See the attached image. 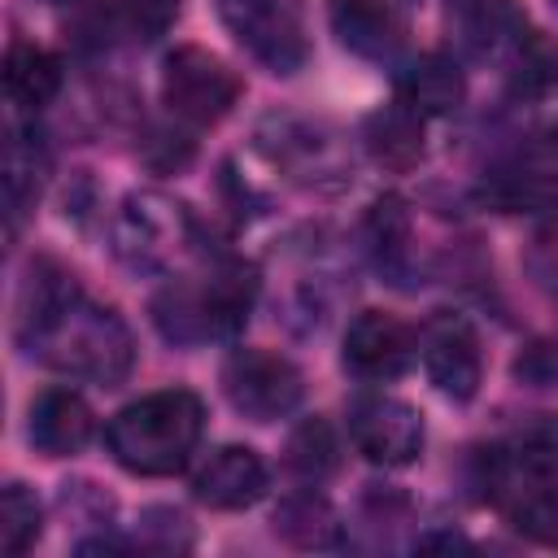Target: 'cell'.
Returning <instances> with one entry per match:
<instances>
[{"label": "cell", "instance_id": "cell-1", "mask_svg": "<svg viewBox=\"0 0 558 558\" xmlns=\"http://www.w3.org/2000/svg\"><path fill=\"white\" fill-rule=\"evenodd\" d=\"M201 427H205L201 397L187 388H166L122 405L105 427V449L131 475H174L187 466Z\"/></svg>", "mask_w": 558, "mask_h": 558}, {"label": "cell", "instance_id": "cell-20", "mask_svg": "<svg viewBox=\"0 0 558 558\" xmlns=\"http://www.w3.org/2000/svg\"><path fill=\"white\" fill-rule=\"evenodd\" d=\"M44 170H48V157L39 148V140L31 131H9V148H4V196H9V214L17 218L35 196H39V183H44Z\"/></svg>", "mask_w": 558, "mask_h": 558}, {"label": "cell", "instance_id": "cell-16", "mask_svg": "<svg viewBox=\"0 0 558 558\" xmlns=\"http://www.w3.org/2000/svg\"><path fill=\"white\" fill-rule=\"evenodd\" d=\"M4 92L22 109H44L61 92V65L48 48L31 39H13L4 52Z\"/></svg>", "mask_w": 558, "mask_h": 558}, {"label": "cell", "instance_id": "cell-12", "mask_svg": "<svg viewBox=\"0 0 558 558\" xmlns=\"http://www.w3.org/2000/svg\"><path fill=\"white\" fill-rule=\"evenodd\" d=\"M484 196L501 209H545L558 201V144H532L493 174Z\"/></svg>", "mask_w": 558, "mask_h": 558}, {"label": "cell", "instance_id": "cell-15", "mask_svg": "<svg viewBox=\"0 0 558 558\" xmlns=\"http://www.w3.org/2000/svg\"><path fill=\"white\" fill-rule=\"evenodd\" d=\"M336 35L362 57H388L401 39V22L388 0H331Z\"/></svg>", "mask_w": 558, "mask_h": 558}, {"label": "cell", "instance_id": "cell-9", "mask_svg": "<svg viewBox=\"0 0 558 558\" xmlns=\"http://www.w3.org/2000/svg\"><path fill=\"white\" fill-rule=\"evenodd\" d=\"M414 357V331L388 310H362L344 331V366L366 379H397Z\"/></svg>", "mask_w": 558, "mask_h": 558}, {"label": "cell", "instance_id": "cell-2", "mask_svg": "<svg viewBox=\"0 0 558 558\" xmlns=\"http://www.w3.org/2000/svg\"><path fill=\"white\" fill-rule=\"evenodd\" d=\"M35 349L48 366L74 375V379H92V384H122L135 366V340H131V327L105 310V305H92V301H70L39 336H35Z\"/></svg>", "mask_w": 558, "mask_h": 558}, {"label": "cell", "instance_id": "cell-29", "mask_svg": "<svg viewBox=\"0 0 558 558\" xmlns=\"http://www.w3.org/2000/svg\"><path fill=\"white\" fill-rule=\"evenodd\" d=\"M144 161H148L153 170H161V174H170V170H183V166L192 161V140H183V135H170V131H157V135L144 144Z\"/></svg>", "mask_w": 558, "mask_h": 558}, {"label": "cell", "instance_id": "cell-27", "mask_svg": "<svg viewBox=\"0 0 558 558\" xmlns=\"http://www.w3.org/2000/svg\"><path fill=\"white\" fill-rule=\"evenodd\" d=\"M514 379H519V384H532V388L558 384V344L532 340V344L514 357Z\"/></svg>", "mask_w": 558, "mask_h": 558}, {"label": "cell", "instance_id": "cell-5", "mask_svg": "<svg viewBox=\"0 0 558 558\" xmlns=\"http://www.w3.org/2000/svg\"><path fill=\"white\" fill-rule=\"evenodd\" d=\"M222 388H227V401L240 414H248L253 423H270V418H283V414L296 410V401L305 392V379L283 353L235 349L222 366Z\"/></svg>", "mask_w": 558, "mask_h": 558}, {"label": "cell", "instance_id": "cell-10", "mask_svg": "<svg viewBox=\"0 0 558 558\" xmlns=\"http://www.w3.org/2000/svg\"><path fill=\"white\" fill-rule=\"evenodd\" d=\"M192 493L209 510H244L266 493V462L248 445H222L196 471Z\"/></svg>", "mask_w": 558, "mask_h": 558}, {"label": "cell", "instance_id": "cell-18", "mask_svg": "<svg viewBox=\"0 0 558 558\" xmlns=\"http://www.w3.org/2000/svg\"><path fill=\"white\" fill-rule=\"evenodd\" d=\"M201 292H205V310H209V331L214 336H235L244 327L248 310H253L257 270L244 266V262H222Z\"/></svg>", "mask_w": 558, "mask_h": 558}, {"label": "cell", "instance_id": "cell-30", "mask_svg": "<svg viewBox=\"0 0 558 558\" xmlns=\"http://www.w3.org/2000/svg\"><path fill=\"white\" fill-rule=\"evenodd\" d=\"M48 4H65V0H48Z\"/></svg>", "mask_w": 558, "mask_h": 558}, {"label": "cell", "instance_id": "cell-4", "mask_svg": "<svg viewBox=\"0 0 558 558\" xmlns=\"http://www.w3.org/2000/svg\"><path fill=\"white\" fill-rule=\"evenodd\" d=\"M161 100L170 105L174 118L192 122V126H214L222 122L235 100H240V78L235 70L214 57L209 48H196V44H183L166 57V70H161Z\"/></svg>", "mask_w": 558, "mask_h": 558}, {"label": "cell", "instance_id": "cell-14", "mask_svg": "<svg viewBox=\"0 0 558 558\" xmlns=\"http://www.w3.org/2000/svg\"><path fill=\"white\" fill-rule=\"evenodd\" d=\"M362 140L384 170H414L423 157V113L410 100H392L366 118Z\"/></svg>", "mask_w": 558, "mask_h": 558}, {"label": "cell", "instance_id": "cell-17", "mask_svg": "<svg viewBox=\"0 0 558 558\" xmlns=\"http://www.w3.org/2000/svg\"><path fill=\"white\" fill-rule=\"evenodd\" d=\"M462 96H466V78H462V70H458V61H453V57H440V52L418 57V61L405 70V78H401V100H410L423 118H427V113H432V118L453 113V109L462 105Z\"/></svg>", "mask_w": 558, "mask_h": 558}, {"label": "cell", "instance_id": "cell-13", "mask_svg": "<svg viewBox=\"0 0 558 558\" xmlns=\"http://www.w3.org/2000/svg\"><path fill=\"white\" fill-rule=\"evenodd\" d=\"M262 148L288 166L292 174H305V179H318V174H340V157H336V144L318 135V126L310 122H296V118H266L262 131H257Z\"/></svg>", "mask_w": 558, "mask_h": 558}, {"label": "cell", "instance_id": "cell-7", "mask_svg": "<svg viewBox=\"0 0 558 558\" xmlns=\"http://www.w3.org/2000/svg\"><path fill=\"white\" fill-rule=\"evenodd\" d=\"M349 436L375 466H405L423 449V414L397 397H362L349 410Z\"/></svg>", "mask_w": 558, "mask_h": 558}, {"label": "cell", "instance_id": "cell-6", "mask_svg": "<svg viewBox=\"0 0 558 558\" xmlns=\"http://www.w3.org/2000/svg\"><path fill=\"white\" fill-rule=\"evenodd\" d=\"M418 357H423L427 379L445 397H453V401H471L475 397L484 362H480V340H475V331H471V323L462 314L436 310L418 331Z\"/></svg>", "mask_w": 558, "mask_h": 558}, {"label": "cell", "instance_id": "cell-26", "mask_svg": "<svg viewBox=\"0 0 558 558\" xmlns=\"http://www.w3.org/2000/svg\"><path fill=\"white\" fill-rule=\"evenodd\" d=\"M113 17L135 35V39H157L174 26L179 0H113Z\"/></svg>", "mask_w": 558, "mask_h": 558}, {"label": "cell", "instance_id": "cell-8", "mask_svg": "<svg viewBox=\"0 0 558 558\" xmlns=\"http://www.w3.org/2000/svg\"><path fill=\"white\" fill-rule=\"evenodd\" d=\"M231 35L275 74H292L305 61L301 22L279 0H218Z\"/></svg>", "mask_w": 558, "mask_h": 558}, {"label": "cell", "instance_id": "cell-21", "mask_svg": "<svg viewBox=\"0 0 558 558\" xmlns=\"http://www.w3.org/2000/svg\"><path fill=\"white\" fill-rule=\"evenodd\" d=\"M283 462H288V471H296L301 480H327L336 466H340V449H336V432H331V423L327 418H305V423H296L292 427V436H288V445H283Z\"/></svg>", "mask_w": 558, "mask_h": 558}, {"label": "cell", "instance_id": "cell-28", "mask_svg": "<svg viewBox=\"0 0 558 558\" xmlns=\"http://www.w3.org/2000/svg\"><path fill=\"white\" fill-rule=\"evenodd\" d=\"M144 545L153 549H187L192 545V527L179 510H144Z\"/></svg>", "mask_w": 558, "mask_h": 558}, {"label": "cell", "instance_id": "cell-25", "mask_svg": "<svg viewBox=\"0 0 558 558\" xmlns=\"http://www.w3.org/2000/svg\"><path fill=\"white\" fill-rule=\"evenodd\" d=\"M366 240L379 257H392L405 248L410 240V214H405V201L401 196H379L371 209H366Z\"/></svg>", "mask_w": 558, "mask_h": 558}, {"label": "cell", "instance_id": "cell-3", "mask_svg": "<svg viewBox=\"0 0 558 558\" xmlns=\"http://www.w3.org/2000/svg\"><path fill=\"white\" fill-rule=\"evenodd\" d=\"M192 244V214L161 192H135L113 222V248L131 270H166Z\"/></svg>", "mask_w": 558, "mask_h": 558}, {"label": "cell", "instance_id": "cell-11", "mask_svg": "<svg viewBox=\"0 0 558 558\" xmlns=\"http://www.w3.org/2000/svg\"><path fill=\"white\" fill-rule=\"evenodd\" d=\"M35 453L44 458H70L92 440V405L74 388H44L31 401V427H26Z\"/></svg>", "mask_w": 558, "mask_h": 558}, {"label": "cell", "instance_id": "cell-19", "mask_svg": "<svg viewBox=\"0 0 558 558\" xmlns=\"http://www.w3.org/2000/svg\"><path fill=\"white\" fill-rule=\"evenodd\" d=\"M275 536L296 549H331L340 541V523L318 493H292L275 510Z\"/></svg>", "mask_w": 558, "mask_h": 558}, {"label": "cell", "instance_id": "cell-24", "mask_svg": "<svg viewBox=\"0 0 558 558\" xmlns=\"http://www.w3.org/2000/svg\"><path fill=\"white\" fill-rule=\"evenodd\" d=\"M510 78H514V92L541 96L545 87L558 83V48L549 39H541V35H519L514 39V70H510Z\"/></svg>", "mask_w": 558, "mask_h": 558}, {"label": "cell", "instance_id": "cell-22", "mask_svg": "<svg viewBox=\"0 0 558 558\" xmlns=\"http://www.w3.org/2000/svg\"><path fill=\"white\" fill-rule=\"evenodd\" d=\"M458 22L471 48L488 52L497 39H519L523 35V13L510 0H458Z\"/></svg>", "mask_w": 558, "mask_h": 558}, {"label": "cell", "instance_id": "cell-23", "mask_svg": "<svg viewBox=\"0 0 558 558\" xmlns=\"http://www.w3.org/2000/svg\"><path fill=\"white\" fill-rule=\"evenodd\" d=\"M44 510L26 484H9L0 497V549L4 554H26L39 536Z\"/></svg>", "mask_w": 558, "mask_h": 558}]
</instances>
